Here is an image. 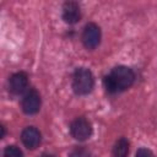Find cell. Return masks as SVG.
<instances>
[{
    "label": "cell",
    "instance_id": "1",
    "mask_svg": "<svg viewBox=\"0 0 157 157\" xmlns=\"http://www.w3.org/2000/svg\"><path fill=\"white\" fill-rule=\"evenodd\" d=\"M135 80V74L126 66H115L104 77V87L109 93H117L129 88Z\"/></svg>",
    "mask_w": 157,
    "mask_h": 157
},
{
    "label": "cell",
    "instance_id": "2",
    "mask_svg": "<svg viewBox=\"0 0 157 157\" xmlns=\"http://www.w3.org/2000/svg\"><path fill=\"white\" fill-rule=\"evenodd\" d=\"M94 85L92 72L86 67H77L72 75V88L76 94H87Z\"/></svg>",
    "mask_w": 157,
    "mask_h": 157
},
{
    "label": "cell",
    "instance_id": "3",
    "mask_svg": "<svg viewBox=\"0 0 157 157\" xmlns=\"http://www.w3.org/2000/svg\"><path fill=\"white\" fill-rule=\"evenodd\" d=\"M70 132H71L72 137H75L76 140L83 141V140L88 139L92 134L91 123L83 117L76 118L70 125Z\"/></svg>",
    "mask_w": 157,
    "mask_h": 157
},
{
    "label": "cell",
    "instance_id": "4",
    "mask_svg": "<svg viewBox=\"0 0 157 157\" xmlns=\"http://www.w3.org/2000/svg\"><path fill=\"white\" fill-rule=\"evenodd\" d=\"M101 42V29L96 23L86 25L82 32V43L87 49H94Z\"/></svg>",
    "mask_w": 157,
    "mask_h": 157
},
{
    "label": "cell",
    "instance_id": "5",
    "mask_svg": "<svg viewBox=\"0 0 157 157\" xmlns=\"http://www.w3.org/2000/svg\"><path fill=\"white\" fill-rule=\"evenodd\" d=\"M22 110L26 114H34L40 108V96L36 90H29L22 98L21 102Z\"/></svg>",
    "mask_w": 157,
    "mask_h": 157
},
{
    "label": "cell",
    "instance_id": "6",
    "mask_svg": "<svg viewBox=\"0 0 157 157\" xmlns=\"http://www.w3.org/2000/svg\"><path fill=\"white\" fill-rule=\"evenodd\" d=\"M63 18L66 23H76L81 18L80 6L75 1H66L63 6Z\"/></svg>",
    "mask_w": 157,
    "mask_h": 157
},
{
    "label": "cell",
    "instance_id": "7",
    "mask_svg": "<svg viewBox=\"0 0 157 157\" xmlns=\"http://www.w3.org/2000/svg\"><path fill=\"white\" fill-rule=\"evenodd\" d=\"M21 140L27 148L33 150L40 144V132L36 128L28 126V128L23 129V131L21 134Z\"/></svg>",
    "mask_w": 157,
    "mask_h": 157
},
{
    "label": "cell",
    "instance_id": "8",
    "mask_svg": "<svg viewBox=\"0 0 157 157\" xmlns=\"http://www.w3.org/2000/svg\"><path fill=\"white\" fill-rule=\"evenodd\" d=\"M28 85V77L25 72H16L9 80V88L13 94L22 93Z\"/></svg>",
    "mask_w": 157,
    "mask_h": 157
},
{
    "label": "cell",
    "instance_id": "9",
    "mask_svg": "<svg viewBox=\"0 0 157 157\" xmlns=\"http://www.w3.org/2000/svg\"><path fill=\"white\" fill-rule=\"evenodd\" d=\"M128 153H129V141L124 137H120L113 147L112 156L113 157H128Z\"/></svg>",
    "mask_w": 157,
    "mask_h": 157
},
{
    "label": "cell",
    "instance_id": "10",
    "mask_svg": "<svg viewBox=\"0 0 157 157\" xmlns=\"http://www.w3.org/2000/svg\"><path fill=\"white\" fill-rule=\"evenodd\" d=\"M4 157H23V153L16 146H7L4 150Z\"/></svg>",
    "mask_w": 157,
    "mask_h": 157
},
{
    "label": "cell",
    "instance_id": "11",
    "mask_svg": "<svg viewBox=\"0 0 157 157\" xmlns=\"http://www.w3.org/2000/svg\"><path fill=\"white\" fill-rule=\"evenodd\" d=\"M70 157H91V153L83 147H77L71 152Z\"/></svg>",
    "mask_w": 157,
    "mask_h": 157
},
{
    "label": "cell",
    "instance_id": "12",
    "mask_svg": "<svg viewBox=\"0 0 157 157\" xmlns=\"http://www.w3.org/2000/svg\"><path fill=\"white\" fill-rule=\"evenodd\" d=\"M135 157H153L152 152L148 150V148H145V147H141L136 151V155Z\"/></svg>",
    "mask_w": 157,
    "mask_h": 157
},
{
    "label": "cell",
    "instance_id": "13",
    "mask_svg": "<svg viewBox=\"0 0 157 157\" xmlns=\"http://www.w3.org/2000/svg\"><path fill=\"white\" fill-rule=\"evenodd\" d=\"M40 157H54L53 155H49V153H43Z\"/></svg>",
    "mask_w": 157,
    "mask_h": 157
}]
</instances>
